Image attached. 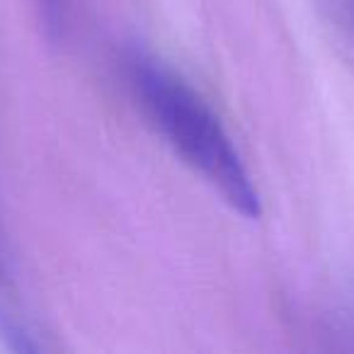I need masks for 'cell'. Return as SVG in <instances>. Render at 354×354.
I'll list each match as a JSON object with an SVG mask.
<instances>
[{
  "mask_svg": "<svg viewBox=\"0 0 354 354\" xmlns=\"http://www.w3.org/2000/svg\"><path fill=\"white\" fill-rule=\"evenodd\" d=\"M0 337H6V342L12 349H17V352H35L37 349V344L32 342L30 330L25 328L15 306H12L10 296H8L3 277H0Z\"/></svg>",
  "mask_w": 354,
  "mask_h": 354,
  "instance_id": "obj_2",
  "label": "cell"
},
{
  "mask_svg": "<svg viewBox=\"0 0 354 354\" xmlns=\"http://www.w3.org/2000/svg\"><path fill=\"white\" fill-rule=\"evenodd\" d=\"M124 68L129 88L167 146L233 212L257 221L262 216L260 192L233 138L202 95L170 66L143 49L129 51Z\"/></svg>",
  "mask_w": 354,
  "mask_h": 354,
  "instance_id": "obj_1",
  "label": "cell"
}]
</instances>
